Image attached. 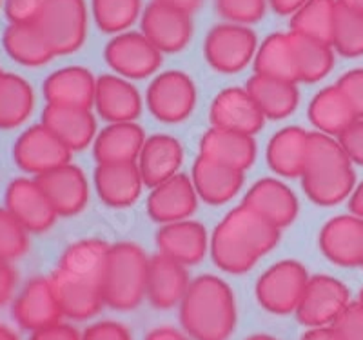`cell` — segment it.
<instances>
[{"label":"cell","mask_w":363,"mask_h":340,"mask_svg":"<svg viewBox=\"0 0 363 340\" xmlns=\"http://www.w3.org/2000/svg\"><path fill=\"white\" fill-rule=\"evenodd\" d=\"M199 100L196 84L187 73L164 71L149 84L145 102L151 115L164 124H180L193 115Z\"/></svg>","instance_id":"obj_8"},{"label":"cell","mask_w":363,"mask_h":340,"mask_svg":"<svg viewBox=\"0 0 363 340\" xmlns=\"http://www.w3.org/2000/svg\"><path fill=\"white\" fill-rule=\"evenodd\" d=\"M35 109L31 84L15 73H4L0 80V129L21 128Z\"/></svg>","instance_id":"obj_36"},{"label":"cell","mask_w":363,"mask_h":340,"mask_svg":"<svg viewBox=\"0 0 363 340\" xmlns=\"http://www.w3.org/2000/svg\"><path fill=\"white\" fill-rule=\"evenodd\" d=\"M330 46L345 58L363 57V15L338 4Z\"/></svg>","instance_id":"obj_41"},{"label":"cell","mask_w":363,"mask_h":340,"mask_svg":"<svg viewBox=\"0 0 363 340\" xmlns=\"http://www.w3.org/2000/svg\"><path fill=\"white\" fill-rule=\"evenodd\" d=\"M301 187L316 206L330 208L351 197L356 171L338 138L325 133H309L307 155L301 171Z\"/></svg>","instance_id":"obj_3"},{"label":"cell","mask_w":363,"mask_h":340,"mask_svg":"<svg viewBox=\"0 0 363 340\" xmlns=\"http://www.w3.org/2000/svg\"><path fill=\"white\" fill-rule=\"evenodd\" d=\"M333 328L343 340H363V307L358 302H351L335 320Z\"/></svg>","instance_id":"obj_45"},{"label":"cell","mask_w":363,"mask_h":340,"mask_svg":"<svg viewBox=\"0 0 363 340\" xmlns=\"http://www.w3.org/2000/svg\"><path fill=\"white\" fill-rule=\"evenodd\" d=\"M271 9L281 17H293L307 0H267Z\"/></svg>","instance_id":"obj_51"},{"label":"cell","mask_w":363,"mask_h":340,"mask_svg":"<svg viewBox=\"0 0 363 340\" xmlns=\"http://www.w3.org/2000/svg\"><path fill=\"white\" fill-rule=\"evenodd\" d=\"M213 128L252 135L265 124V116L245 87H225L213 99L209 108Z\"/></svg>","instance_id":"obj_17"},{"label":"cell","mask_w":363,"mask_h":340,"mask_svg":"<svg viewBox=\"0 0 363 340\" xmlns=\"http://www.w3.org/2000/svg\"><path fill=\"white\" fill-rule=\"evenodd\" d=\"M0 340H21V336L17 335V331H13L9 326L0 324Z\"/></svg>","instance_id":"obj_57"},{"label":"cell","mask_w":363,"mask_h":340,"mask_svg":"<svg viewBox=\"0 0 363 340\" xmlns=\"http://www.w3.org/2000/svg\"><path fill=\"white\" fill-rule=\"evenodd\" d=\"M309 278V271L301 262L293 258L274 262L256 280V302L271 315H293L306 293Z\"/></svg>","instance_id":"obj_5"},{"label":"cell","mask_w":363,"mask_h":340,"mask_svg":"<svg viewBox=\"0 0 363 340\" xmlns=\"http://www.w3.org/2000/svg\"><path fill=\"white\" fill-rule=\"evenodd\" d=\"M349 209H351L352 215L363 219V180L359 184H356L351 197H349Z\"/></svg>","instance_id":"obj_55"},{"label":"cell","mask_w":363,"mask_h":340,"mask_svg":"<svg viewBox=\"0 0 363 340\" xmlns=\"http://www.w3.org/2000/svg\"><path fill=\"white\" fill-rule=\"evenodd\" d=\"M199 200L191 177L178 173L151 187L145 208L149 219L164 226L191 219L199 209Z\"/></svg>","instance_id":"obj_15"},{"label":"cell","mask_w":363,"mask_h":340,"mask_svg":"<svg viewBox=\"0 0 363 340\" xmlns=\"http://www.w3.org/2000/svg\"><path fill=\"white\" fill-rule=\"evenodd\" d=\"M255 73L296 82L291 33H272L262 42L255 57Z\"/></svg>","instance_id":"obj_38"},{"label":"cell","mask_w":363,"mask_h":340,"mask_svg":"<svg viewBox=\"0 0 363 340\" xmlns=\"http://www.w3.org/2000/svg\"><path fill=\"white\" fill-rule=\"evenodd\" d=\"M307 142H309V131L300 126L281 128L272 135L267 144V151H265L267 166L284 179L301 177L303 164H306Z\"/></svg>","instance_id":"obj_31"},{"label":"cell","mask_w":363,"mask_h":340,"mask_svg":"<svg viewBox=\"0 0 363 340\" xmlns=\"http://www.w3.org/2000/svg\"><path fill=\"white\" fill-rule=\"evenodd\" d=\"M28 229L6 208H0V261L22 258L29 248Z\"/></svg>","instance_id":"obj_42"},{"label":"cell","mask_w":363,"mask_h":340,"mask_svg":"<svg viewBox=\"0 0 363 340\" xmlns=\"http://www.w3.org/2000/svg\"><path fill=\"white\" fill-rule=\"evenodd\" d=\"M281 229L245 204L227 213L211 235V258L227 275H245L277 248Z\"/></svg>","instance_id":"obj_1"},{"label":"cell","mask_w":363,"mask_h":340,"mask_svg":"<svg viewBox=\"0 0 363 340\" xmlns=\"http://www.w3.org/2000/svg\"><path fill=\"white\" fill-rule=\"evenodd\" d=\"M140 26L142 33L162 55H174L186 50L193 37V22L189 15L157 0L142 11Z\"/></svg>","instance_id":"obj_13"},{"label":"cell","mask_w":363,"mask_h":340,"mask_svg":"<svg viewBox=\"0 0 363 340\" xmlns=\"http://www.w3.org/2000/svg\"><path fill=\"white\" fill-rule=\"evenodd\" d=\"M51 280H53L55 293H57L64 319L73 320V322H86L99 315L102 306H106L102 287L96 280L73 277L58 268L51 275Z\"/></svg>","instance_id":"obj_22"},{"label":"cell","mask_w":363,"mask_h":340,"mask_svg":"<svg viewBox=\"0 0 363 340\" xmlns=\"http://www.w3.org/2000/svg\"><path fill=\"white\" fill-rule=\"evenodd\" d=\"M145 340H191V336L186 331H180V329L162 326V328L151 329Z\"/></svg>","instance_id":"obj_52"},{"label":"cell","mask_w":363,"mask_h":340,"mask_svg":"<svg viewBox=\"0 0 363 340\" xmlns=\"http://www.w3.org/2000/svg\"><path fill=\"white\" fill-rule=\"evenodd\" d=\"M245 89L269 121H284L293 115L300 104L298 84L289 82V80L272 79V77L255 73L247 80Z\"/></svg>","instance_id":"obj_32"},{"label":"cell","mask_w":363,"mask_h":340,"mask_svg":"<svg viewBox=\"0 0 363 340\" xmlns=\"http://www.w3.org/2000/svg\"><path fill=\"white\" fill-rule=\"evenodd\" d=\"M136 164L145 186L155 187L180 173L184 164V148L178 138L157 133L145 138Z\"/></svg>","instance_id":"obj_27"},{"label":"cell","mask_w":363,"mask_h":340,"mask_svg":"<svg viewBox=\"0 0 363 340\" xmlns=\"http://www.w3.org/2000/svg\"><path fill=\"white\" fill-rule=\"evenodd\" d=\"M2 4H4V0H0V6H2Z\"/></svg>","instance_id":"obj_61"},{"label":"cell","mask_w":363,"mask_h":340,"mask_svg":"<svg viewBox=\"0 0 363 340\" xmlns=\"http://www.w3.org/2000/svg\"><path fill=\"white\" fill-rule=\"evenodd\" d=\"M267 0H215L216 11L225 22L251 26L262 21L267 11Z\"/></svg>","instance_id":"obj_43"},{"label":"cell","mask_w":363,"mask_h":340,"mask_svg":"<svg viewBox=\"0 0 363 340\" xmlns=\"http://www.w3.org/2000/svg\"><path fill=\"white\" fill-rule=\"evenodd\" d=\"M307 116L316 131L336 138L358 119L349 99L336 84L323 87L314 95Z\"/></svg>","instance_id":"obj_33"},{"label":"cell","mask_w":363,"mask_h":340,"mask_svg":"<svg viewBox=\"0 0 363 340\" xmlns=\"http://www.w3.org/2000/svg\"><path fill=\"white\" fill-rule=\"evenodd\" d=\"M58 216H74L84 212L89 200V184L82 168L66 164L35 177Z\"/></svg>","instance_id":"obj_18"},{"label":"cell","mask_w":363,"mask_h":340,"mask_svg":"<svg viewBox=\"0 0 363 340\" xmlns=\"http://www.w3.org/2000/svg\"><path fill=\"white\" fill-rule=\"evenodd\" d=\"M191 180L200 200L209 206H223L235 199L244 186V171L199 155L191 170Z\"/></svg>","instance_id":"obj_25"},{"label":"cell","mask_w":363,"mask_h":340,"mask_svg":"<svg viewBox=\"0 0 363 340\" xmlns=\"http://www.w3.org/2000/svg\"><path fill=\"white\" fill-rule=\"evenodd\" d=\"M91 9L100 31L124 33L142 15V0H91Z\"/></svg>","instance_id":"obj_40"},{"label":"cell","mask_w":363,"mask_h":340,"mask_svg":"<svg viewBox=\"0 0 363 340\" xmlns=\"http://www.w3.org/2000/svg\"><path fill=\"white\" fill-rule=\"evenodd\" d=\"M13 160L21 171L40 175L53 171L71 162V150L44 124L29 126L18 135L13 146Z\"/></svg>","instance_id":"obj_9"},{"label":"cell","mask_w":363,"mask_h":340,"mask_svg":"<svg viewBox=\"0 0 363 340\" xmlns=\"http://www.w3.org/2000/svg\"><path fill=\"white\" fill-rule=\"evenodd\" d=\"M95 109L108 124L135 122L142 113L140 92L120 75H102L96 79Z\"/></svg>","instance_id":"obj_26"},{"label":"cell","mask_w":363,"mask_h":340,"mask_svg":"<svg viewBox=\"0 0 363 340\" xmlns=\"http://www.w3.org/2000/svg\"><path fill=\"white\" fill-rule=\"evenodd\" d=\"M149 258L135 242L111 244L100 283L106 306L115 312H131L140 306L147 290Z\"/></svg>","instance_id":"obj_4"},{"label":"cell","mask_w":363,"mask_h":340,"mask_svg":"<svg viewBox=\"0 0 363 340\" xmlns=\"http://www.w3.org/2000/svg\"><path fill=\"white\" fill-rule=\"evenodd\" d=\"M242 204L260 213L271 224L280 229L289 228L300 213L296 193L284 180L272 179V177H265L252 184Z\"/></svg>","instance_id":"obj_19"},{"label":"cell","mask_w":363,"mask_h":340,"mask_svg":"<svg viewBox=\"0 0 363 340\" xmlns=\"http://www.w3.org/2000/svg\"><path fill=\"white\" fill-rule=\"evenodd\" d=\"M298 84H316L325 79L335 66V50L329 42L303 37L291 31Z\"/></svg>","instance_id":"obj_35"},{"label":"cell","mask_w":363,"mask_h":340,"mask_svg":"<svg viewBox=\"0 0 363 340\" xmlns=\"http://www.w3.org/2000/svg\"><path fill=\"white\" fill-rule=\"evenodd\" d=\"M318 244L323 257L340 268H359L363 261V219L338 215L323 224Z\"/></svg>","instance_id":"obj_14"},{"label":"cell","mask_w":363,"mask_h":340,"mask_svg":"<svg viewBox=\"0 0 363 340\" xmlns=\"http://www.w3.org/2000/svg\"><path fill=\"white\" fill-rule=\"evenodd\" d=\"M336 86L349 99L356 116L363 119V67H354L343 73L338 79Z\"/></svg>","instance_id":"obj_47"},{"label":"cell","mask_w":363,"mask_h":340,"mask_svg":"<svg viewBox=\"0 0 363 340\" xmlns=\"http://www.w3.org/2000/svg\"><path fill=\"white\" fill-rule=\"evenodd\" d=\"M336 9V0H307L291 17V31L330 44Z\"/></svg>","instance_id":"obj_39"},{"label":"cell","mask_w":363,"mask_h":340,"mask_svg":"<svg viewBox=\"0 0 363 340\" xmlns=\"http://www.w3.org/2000/svg\"><path fill=\"white\" fill-rule=\"evenodd\" d=\"M48 0H4V15L9 24H37Z\"/></svg>","instance_id":"obj_44"},{"label":"cell","mask_w":363,"mask_h":340,"mask_svg":"<svg viewBox=\"0 0 363 340\" xmlns=\"http://www.w3.org/2000/svg\"><path fill=\"white\" fill-rule=\"evenodd\" d=\"M82 340H133L131 331L118 320H96L82 331Z\"/></svg>","instance_id":"obj_46"},{"label":"cell","mask_w":363,"mask_h":340,"mask_svg":"<svg viewBox=\"0 0 363 340\" xmlns=\"http://www.w3.org/2000/svg\"><path fill=\"white\" fill-rule=\"evenodd\" d=\"M209 233L196 220H178L164 224L157 233L158 253L184 265L200 264L209 251Z\"/></svg>","instance_id":"obj_23"},{"label":"cell","mask_w":363,"mask_h":340,"mask_svg":"<svg viewBox=\"0 0 363 340\" xmlns=\"http://www.w3.org/2000/svg\"><path fill=\"white\" fill-rule=\"evenodd\" d=\"M178 319L191 340H229L238 324L235 291L218 275H200L191 280Z\"/></svg>","instance_id":"obj_2"},{"label":"cell","mask_w":363,"mask_h":340,"mask_svg":"<svg viewBox=\"0 0 363 340\" xmlns=\"http://www.w3.org/2000/svg\"><path fill=\"white\" fill-rule=\"evenodd\" d=\"M351 304V291L336 277L318 273L309 278L296 309V320L306 328L333 326Z\"/></svg>","instance_id":"obj_10"},{"label":"cell","mask_w":363,"mask_h":340,"mask_svg":"<svg viewBox=\"0 0 363 340\" xmlns=\"http://www.w3.org/2000/svg\"><path fill=\"white\" fill-rule=\"evenodd\" d=\"M6 209L29 233H45L57 220V212L48 200L37 179H15L6 190Z\"/></svg>","instance_id":"obj_16"},{"label":"cell","mask_w":363,"mask_h":340,"mask_svg":"<svg viewBox=\"0 0 363 340\" xmlns=\"http://www.w3.org/2000/svg\"><path fill=\"white\" fill-rule=\"evenodd\" d=\"M2 77H4V71L0 70V80H2Z\"/></svg>","instance_id":"obj_60"},{"label":"cell","mask_w":363,"mask_h":340,"mask_svg":"<svg viewBox=\"0 0 363 340\" xmlns=\"http://www.w3.org/2000/svg\"><path fill=\"white\" fill-rule=\"evenodd\" d=\"M104 60L115 75L142 80L157 73L162 66V53L142 31H124L106 44Z\"/></svg>","instance_id":"obj_11"},{"label":"cell","mask_w":363,"mask_h":340,"mask_svg":"<svg viewBox=\"0 0 363 340\" xmlns=\"http://www.w3.org/2000/svg\"><path fill=\"white\" fill-rule=\"evenodd\" d=\"M359 268H363V261H362V265H359Z\"/></svg>","instance_id":"obj_62"},{"label":"cell","mask_w":363,"mask_h":340,"mask_svg":"<svg viewBox=\"0 0 363 340\" xmlns=\"http://www.w3.org/2000/svg\"><path fill=\"white\" fill-rule=\"evenodd\" d=\"M258 37L249 26L222 22L209 29L203 40L206 62L218 73L235 75L255 60Z\"/></svg>","instance_id":"obj_6"},{"label":"cell","mask_w":363,"mask_h":340,"mask_svg":"<svg viewBox=\"0 0 363 340\" xmlns=\"http://www.w3.org/2000/svg\"><path fill=\"white\" fill-rule=\"evenodd\" d=\"M256 151L252 135L231 129L209 128L200 141V155L244 173L255 164Z\"/></svg>","instance_id":"obj_29"},{"label":"cell","mask_w":363,"mask_h":340,"mask_svg":"<svg viewBox=\"0 0 363 340\" xmlns=\"http://www.w3.org/2000/svg\"><path fill=\"white\" fill-rule=\"evenodd\" d=\"M42 124L50 128L71 151L86 150L99 135L95 113L84 108L48 104L42 111Z\"/></svg>","instance_id":"obj_28"},{"label":"cell","mask_w":363,"mask_h":340,"mask_svg":"<svg viewBox=\"0 0 363 340\" xmlns=\"http://www.w3.org/2000/svg\"><path fill=\"white\" fill-rule=\"evenodd\" d=\"M356 302H358L359 306L363 307V287H362V290H359V293H358V300H356Z\"/></svg>","instance_id":"obj_59"},{"label":"cell","mask_w":363,"mask_h":340,"mask_svg":"<svg viewBox=\"0 0 363 340\" xmlns=\"http://www.w3.org/2000/svg\"><path fill=\"white\" fill-rule=\"evenodd\" d=\"M336 2H338L340 6H343V8L363 15V0H336Z\"/></svg>","instance_id":"obj_56"},{"label":"cell","mask_w":363,"mask_h":340,"mask_svg":"<svg viewBox=\"0 0 363 340\" xmlns=\"http://www.w3.org/2000/svg\"><path fill=\"white\" fill-rule=\"evenodd\" d=\"M93 180L99 199L115 209L133 206L140 199L142 187L145 186L136 162L96 164Z\"/></svg>","instance_id":"obj_21"},{"label":"cell","mask_w":363,"mask_h":340,"mask_svg":"<svg viewBox=\"0 0 363 340\" xmlns=\"http://www.w3.org/2000/svg\"><path fill=\"white\" fill-rule=\"evenodd\" d=\"M28 340H82V331H79L73 324L58 320L45 328L29 333Z\"/></svg>","instance_id":"obj_49"},{"label":"cell","mask_w":363,"mask_h":340,"mask_svg":"<svg viewBox=\"0 0 363 340\" xmlns=\"http://www.w3.org/2000/svg\"><path fill=\"white\" fill-rule=\"evenodd\" d=\"M11 317L22 331L33 333L62 320V309L51 277H33L11 302Z\"/></svg>","instance_id":"obj_12"},{"label":"cell","mask_w":363,"mask_h":340,"mask_svg":"<svg viewBox=\"0 0 363 340\" xmlns=\"http://www.w3.org/2000/svg\"><path fill=\"white\" fill-rule=\"evenodd\" d=\"M96 79L87 67L66 66L44 80L42 93L48 104L66 108H95Z\"/></svg>","instance_id":"obj_20"},{"label":"cell","mask_w":363,"mask_h":340,"mask_svg":"<svg viewBox=\"0 0 363 340\" xmlns=\"http://www.w3.org/2000/svg\"><path fill=\"white\" fill-rule=\"evenodd\" d=\"M109 248L111 246L108 242L99 241V238H86V241L73 242L71 246H67L66 251L60 257L58 270L73 275V277L102 283Z\"/></svg>","instance_id":"obj_37"},{"label":"cell","mask_w":363,"mask_h":340,"mask_svg":"<svg viewBox=\"0 0 363 340\" xmlns=\"http://www.w3.org/2000/svg\"><path fill=\"white\" fill-rule=\"evenodd\" d=\"M300 340H343L333 326H320V328H307Z\"/></svg>","instance_id":"obj_53"},{"label":"cell","mask_w":363,"mask_h":340,"mask_svg":"<svg viewBox=\"0 0 363 340\" xmlns=\"http://www.w3.org/2000/svg\"><path fill=\"white\" fill-rule=\"evenodd\" d=\"M187 265L158 253L149 258L147 290L145 299L157 309H171L180 306L189 290L191 278Z\"/></svg>","instance_id":"obj_24"},{"label":"cell","mask_w":363,"mask_h":340,"mask_svg":"<svg viewBox=\"0 0 363 340\" xmlns=\"http://www.w3.org/2000/svg\"><path fill=\"white\" fill-rule=\"evenodd\" d=\"M2 48L11 60L26 67L45 66L57 57L37 24H9L2 33Z\"/></svg>","instance_id":"obj_34"},{"label":"cell","mask_w":363,"mask_h":340,"mask_svg":"<svg viewBox=\"0 0 363 340\" xmlns=\"http://www.w3.org/2000/svg\"><path fill=\"white\" fill-rule=\"evenodd\" d=\"M157 2H162V4L178 9V11L187 13V15L199 11L203 4V0H157Z\"/></svg>","instance_id":"obj_54"},{"label":"cell","mask_w":363,"mask_h":340,"mask_svg":"<svg viewBox=\"0 0 363 340\" xmlns=\"http://www.w3.org/2000/svg\"><path fill=\"white\" fill-rule=\"evenodd\" d=\"M145 138L144 129L136 122L108 124L93 142V157L96 164L136 162Z\"/></svg>","instance_id":"obj_30"},{"label":"cell","mask_w":363,"mask_h":340,"mask_svg":"<svg viewBox=\"0 0 363 340\" xmlns=\"http://www.w3.org/2000/svg\"><path fill=\"white\" fill-rule=\"evenodd\" d=\"M340 146L352 164L363 166V119H356L338 137Z\"/></svg>","instance_id":"obj_48"},{"label":"cell","mask_w":363,"mask_h":340,"mask_svg":"<svg viewBox=\"0 0 363 340\" xmlns=\"http://www.w3.org/2000/svg\"><path fill=\"white\" fill-rule=\"evenodd\" d=\"M17 270L13 268L11 262L0 261V307H4L9 302H13L15 291H17Z\"/></svg>","instance_id":"obj_50"},{"label":"cell","mask_w":363,"mask_h":340,"mask_svg":"<svg viewBox=\"0 0 363 340\" xmlns=\"http://www.w3.org/2000/svg\"><path fill=\"white\" fill-rule=\"evenodd\" d=\"M37 26L55 55L79 51L87 35L86 0H48Z\"/></svg>","instance_id":"obj_7"},{"label":"cell","mask_w":363,"mask_h":340,"mask_svg":"<svg viewBox=\"0 0 363 340\" xmlns=\"http://www.w3.org/2000/svg\"><path fill=\"white\" fill-rule=\"evenodd\" d=\"M245 340H278L277 336L272 335H267V333H255V335H251L249 339Z\"/></svg>","instance_id":"obj_58"}]
</instances>
